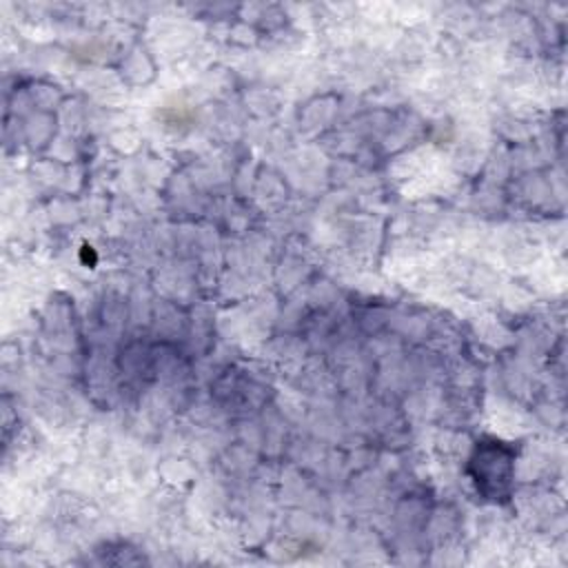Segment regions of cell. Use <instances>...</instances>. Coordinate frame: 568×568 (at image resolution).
Returning a JSON list of instances; mask_svg holds the SVG:
<instances>
[{
  "label": "cell",
  "mask_w": 568,
  "mask_h": 568,
  "mask_svg": "<svg viewBox=\"0 0 568 568\" xmlns=\"http://www.w3.org/2000/svg\"><path fill=\"white\" fill-rule=\"evenodd\" d=\"M513 464L515 450L506 442H477L475 453L470 457V475L477 490L493 501L508 497L513 486Z\"/></svg>",
  "instance_id": "obj_1"
}]
</instances>
